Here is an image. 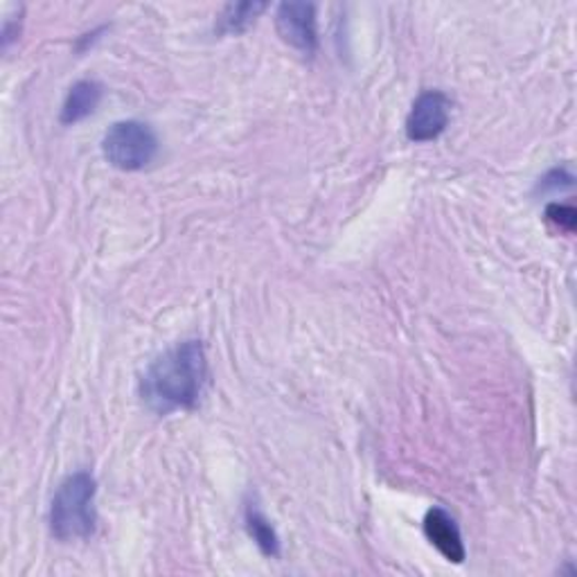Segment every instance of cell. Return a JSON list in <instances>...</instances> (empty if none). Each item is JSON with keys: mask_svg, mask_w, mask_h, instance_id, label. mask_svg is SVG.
Returning a JSON list of instances; mask_svg holds the SVG:
<instances>
[{"mask_svg": "<svg viewBox=\"0 0 577 577\" xmlns=\"http://www.w3.org/2000/svg\"><path fill=\"white\" fill-rule=\"evenodd\" d=\"M208 387V359L202 341H183L159 357L140 381V395L154 413L197 409Z\"/></svg>", "mask_w": 577, "mask_h": 577, "instance_id": "obj_1", "label": "cell"}, {"mask_svg": "<svg viewBox=\"0 0 577 577\" xmlns=\"http://www.w3.org/2000/svg\"><path fill=\"white\" fill-rule=\"evenodd\" d=\"M95 494L98 483L88 471H75L59 486L51 508V531L59 542L88 540L95 533Z\"/></svg>", "mask_w": 577, "mask_h": 577, "instance_id": "obj_2", "label": "cell"}, {"mask_svg": "<svg viewBox=\"0 0 577 577\" xmlns=\"http://www.w3.org/2000/svg\"><path fill=\"white\" fill-rule=\"evenodd\" d=\"M102 152L113 167L122 172H138L154 163L159 156V138L150 124L122 120L107 131Z\"/></svg>", "mask_w": 577, "mask_h": 577, "instance_id": "obj_3", "label": "cell"}, {"mask_svg": "<svg viewBox=\"0 0 577 577\" xmlns=\"http://www.w3.org/2000/svg\"><path fill=\"white\" fill-rule=\"evenodd\" d=\"M451 100L443 90H426L415 100L409 120L406 135L413 142L436 140L449 124Z\"/></svg>", "mask_w": 577, "mask_h": 577, "instance_id": "obj_4", "label": "cell"}, {"mask_svg": "<svg viewBox=\"0 0 577 577\" xmlns=\"http://www.w3.org/2000/svg\"><path fill=\"white\" fill-rule=\"evenodd\" d=\"M277 34L284 43L301 53H316L318 47V23L316 8L309 3H282L275 14Z\"/></svg>", "mask_w": 577, "mask_h": 577, "instance_id": "obj_5", "label": "cell"}, {"mask_svg": "<svg viewBox=\"0 0 577 577\" xmlns=\"http://www.w3.org/2000/svg\"><path fill=\"white\" fill-rule=\"evenodd\" d=\"M424 535L426 540L440 551L454 564L465 562V544L458 531L454 516L443 508H431L424 516Z\"/></svg>", "mask_w": 577, "mask_h": 577, "instance_id": "obj_6", "label": "cell"}, {"mask_svg": "<svg viewBox=\"0 0 577 577\" xmlns=\"http://www.w3.org/2000/svg\"><path fill=\"white\" fill-rule=\"evenodd\" d=\"M102 92H105V88L98 81H92V79L77 81L68 90V98H66L64 109H62V122L64 124H77V122L86 120L95 109H98V105L102 100Z\"/></svg>", "mask_w": 577, "mask_h": 577, "instance_id": "obj_7", "label": "cell"}, {"mask_svg": "<svg viewBox=\"0 0 577 577\" xmlns=\"http://www.w3.org/2000/svg\"><path fill=\"white\" fill-rule=\"evenodd\" d=\"M266 10L262 3H239V6H226L219 17V30L228 34H239L249 30L255 19Z\"/></svg>", "mask_w": 577, "mask_h": 577, "instance_id": "obj_8", "label": "cell"}, {"mask_svg": "<svg viewBox=\"0 0 577 577\" xmlns=\"http://www.w3.org/2000/svg\"><path fill=\"white\" fill-rule=\"evenodd\" d=\"M247 527L251 537L255 540V544L260 546V551L269 557H277L280 555V542L277 535L273 531V525L269 523V519L253 505L247 508Z\"/></svg>", "mask_w": 577, "mask_h": 577, "instance_id": "obj_9", "label": "cell"}, {"mask_svg": "<svg viewBox=\"0 0 577 577\" xmlns=\"http://www.w3.org/2000/svg\"><path fill=\"white\" fill-rule=\"evenodd\" d=\"M546 217L564 232H573L575 230V224H577V213L573 206H566V204H551L546 208Z\"/></svg>", "mask_w": 577, "mask_h": 577, "instance_id": "obj_10", "label": "cell"}, {"mask_svg": "<svg viewBox=\"0 0 577 577\" xmlns=\"http://www.w3.org/2000/svg\"><path fill=\"white\" fill-rule=\"evenodd\" d=\"M573 185V174L566 167H557L548 172L542 181V189H564Z\"/></svg>", "mask_w": 577, "mask_h": 577, "instance_id": "obj_11", "label": "cell"}]
</instances>
